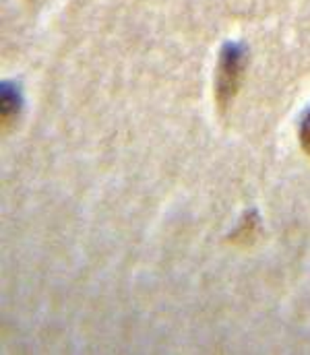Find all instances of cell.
I'll return each mask as SVG.
<instances>
[{
    "label": "cell",
    "instance_id": "6da1fadb",
    "mask_svg": "<svg viewBox=\"0 0 310 355\" xmlns=\"http://www.w3.org/2000/svg\"><path fill=\"white\" fill-rule=\"evenodd\" d=\"M246 67V46L238 42H227L219 52L217 73H215V101L223 110L236 97Z\"/></svg>",
    "mask_w": 310,
    "mask_h": 355
},
{
    "label": "cell",
    "instance_id": "7a4b0ae2",
    "mask_svg": "<svg viewBox=\"0 0 310 355\" xmlns=\"http://www.w3.org/2000/svg\"><path fill=\"white\" fill-rule=\"evenodd\" d=\"M0 99H2V122L10 124L23 105V93L15 81H2L0 85Z\"/></svg>",
    "mask_w": 310,
    "mask_h": 355
},
{
    "label": "cell",
    "instance_id": "3957f363",
    "mask_svg": "<svg viewBox=\"0 0 310 355\" xmlns=\"http://www.w3.org/2000/svg\"><path fill=\"white\" fill-rule=\"evenodd\" d=\"M255 230H257V215L255 213H248L244 219H242V223H240V227L232 234L234 238V242H242V240H250L252 236H255Z\"/></svg>",
    "mask_w": 310,
    "mask_h": 355
},
{
    "label": "cell",
    "instance_id": "277c9868",
    "mask_svg": "<svg viewBox=\"0 0 310 355\" xmlns=\"http://www.w3.org/2000/svg\"><path fill=\"white\" fill-rule=\"evenodd\" d=\"M300 143H302L304 151L310 153V107L309 112L304 114L302 122H300Z\"/></svg>",
    "mask_w": 310,
    "mask_h": 355
}]
</instances>
